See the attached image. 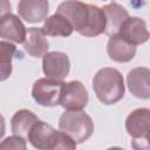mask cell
Listing matches in <instances>:
<instances>
[{"mask_svg":"<svg viewBox=\"0 0 150 150\" xmlns=\"http://www.w3.org/2000/svg\"><path fill=\"white\" fill-rule=\"evenodd\" d=\"M57 14L63 15L79 34L93 38L104 33L105 16L102 8L81 2L79 0H66L56 9Z\"/></svg>","mask_w":150,"mask_h":150,"instance_id":"6da1fadb","label":"cell"},{"mask_svg":"<svg viewBox=\"0 0 150 150\" xmlns=\"http://www.w3.org/2000/svg\"><path fill=\"white\" fill-rule=\"evenodd\" d=\"M93 89L96 97L103 104H114L124 96L125 88L123 76L115 68H102L93 79Z\"/></svg>","mask_w":150,"mask_h":150,"instance_id":"7a4b0ae2","label":"cell"},{"mask_svg":"<svg viewBox=\"0 0 150 150\" xmlns=\"http://www.w3.org/2000/svg\"><path fill=\"white\" fill-rule=\"evenodd\" d=\"M27 139L29 143L40 150H55V149H75L76 143L61 130H55L50 124L46 122L38 121L35 122L28 134Z\"/></svg>","mask_w":150,"mask_h":150,"instance_id":"3957f363","label":"cell"},{"mask_svg":"<svg viewBox=\"0 0 150 150\" xmlns=\"http://www.w3.org/2000/svg\"><path fill=\"white\" fill-rule=\"evenodd\" d=\"M59 128L75 143H82L93 135L94 122L82 110H66L59 118Z\"/></svg>","mask_w":150,"mask_h":150,"instance_id":"277c9868","label":"cell"},{"mask_svg":"<svg viewBox=\"0 0 150 150\" xmlns=\"http://www.w3.org/2000/svg\"><path fill=\"white\" fill-rule=\"evenodd\" d=\"M125 130L132 137V146L135 149H149L150 110L148 108H138L131 111L125 120Z\"/></svg>","mask_w":150,"mask_h":150,"instance_id":"5b68a950","label":"cell"},{"mask_svg":"<svg viewBox=\"0 0 150 150\" xmlns=\"http://www.w3.org/2000/svg\"><path fill=\"white\" fill-rule=\"evenodd\" d=\"M62 86L63 81L53 80L48 77L39 79L33 84L32 97L38 104L42 107L59 105Z\"/></svg>","mask_w":150,"mask_h":150,"instance_id":"8992f818","label":"cell"},{"mask_svg":"<svg viewBox=\"0 0 150 150\" xmlns=\"http://www.w3.org/2000/svg\"><path fill=\"white\" fill-rule=\"evenodd\" d=\"M88 91L80 81L63 82L59 103L62 108L66 110H82L88 104Z\"/></svg>","mask_w":150,"mask_h":150,"instance_id":"52a82bcc","label":"cell"},{"mask_svg":"<svg viewBox=\"0 0 150 150\" xmlns=\"http://www.w3.org/2000/svg\"><path fill=\"white\" fill-rule=\"evenodd\" d=\"M70 69L68 56L62 52H47L42 56V70L48 79L62 81Z\"/></svg>","mask_w":150,"mask_h":150,"instance_id":"ba28073f","label":"cell"},{"mask_svg":"<svg viewBox=\"0 0 150 150\" xmlns=\"http://www.w3.org/2000/svg\"><path fill=\"white\" fill-rule=\"evenodd\" d=\"M118 35L134 46L145 43L149 40L146 23L143 19L137 16H129L121 26Z\"/></svg>","mask_w":150,"mask_h":150,"instance_id":"9c48e42d","label":"cell"},{"mask_svg":"<svg viewBox=\"0 0 150 150\" xmlns=\"http://www.w3.org/2000/svg\"><path fill=\"white\" fill-rule=\"evenodd\" d=\"M127 84L134 96L148 100L150 97V70L145 67L131 69L127 75Z\"/></svg>","mask_w":150,"mask_h":150,"instance_id":"30bf717a","label":"cell"},{"mask_svg":"<svg viewBox=\"0 0 150 150\" xmlns=\"http://www.w3.org/2000/svg\"><path fill=\"white\" fill-rule=\"evenodd\" d=\"M18 13L21 19L30 23L45 21L49 13L48 0H20Z\"/></svg>","mask_w":150,"mask_h":150,"instance_id":"8fae6325","label":"cell"},{"mask_svg":"<svg viewBox=\"0 0 150 150\" xmlns=\"http://www.w3.org/2000/svg\"><path fill=\"white\" fill-rule=\"evenodd\" d=\"M26 34L27 29L16 15L8 13L0 19V38L15 43H23Z\"/></svg>","mask_w":150,"mask_h":150,"instance_id":"7c38bea8","label":"cell"},{"mask_svg":"<svg viewBox=\"0 0 150 150\" xmlns=\"http://www.w3.org/2000/svg\"><path fill=\"white\" fill-rule=\"evenodd\" d=\"M102 11H103L104 16H105L104 33L109 36L118 34L121 26L129 18L128 11L123 6H121L120 4H116V2H111L109 5H105L102 8Z\"/></svg>","mask_w":150,"mask_h":150,"instance_id":"4fadbf2b","label":"cell"},{"mask_svg":"<svg viewBox=\"0 0 150 150\" xmlns=\"http://www.w3.org/2000/svg\"><path fill=\"white\" fill-rule=\"evenodd\" d=\"M107 53L112 61L116 62H129L136 54V46L129 43L122 39L118 34L110 36L107 43Z\"/></svg>","mask_w":150,"mask_h":150,"instance_id":"5bb4252c","label":"cell"},{"mask_svg":"<svg viewBox=\"0 0 150 150\" xmlns=\"http://www.w3.org/2000/svg\"><path fill=\"white\" fill-rule=\"evenodd\" d=\"M23 47L25 50L33 57L43 56L48 52L49 43L46 39V34L43 33L42 28L39 27L28 28L23 42Z\"/></svg>","mask_w":150,"mask_h":150,"instance_id":"9a60e30c","label":"cell"},{"mask_svg":"<svg viewBox=\"0 0 150 150\" xmlns=\"http://www.w3.org/2000/svg\"><path fill=\"white\" fill-rule=\"evenodd\" d=\"M43 33L49 36H62L67 38L71 35L73 27L70 22L61 14H53L50 16H47V19L43 22V26L41 27Z\"/></svg>","mask_w":150,"mask_h":150,"instance_id":"2e32d148","label":"cell"},{"mask_svg":"<svg viewBox=\"0 0 150 150\" xmlns=\"http://www.w3.org/2000/svg\"><path fill=\"white\" fill-rule=\"evenodd\" d=\"M38 121H39V118L34 112H32L28 109H20L13 115V117L11 120L12 132L14 135L26 138L30 127Z\"/></svg>","mask_w":150,"mask_h":150,"instance_id":"e0dca14e","label":"cell"},{"mask_svg":"<svg viewBox=\"0 0 150 150\" xmlns=\"http://www.w3.org/2000/svg\"><path fill=\"white\" fill-rule=\"evenodd\" d=\"M16 53L13 43L0 41V81L7 80L12 74V59Z\"/></svg>","mask_w":150,"mask_h":150,"instance_id":"ac0fdd59","label":"cell"},{"mask_svg":"<svg viewBox=\"0 0 150 150\" xmlns=\"http://www.w3.org/2000/svg\"><path fill=\"white\" fill-rule=\"evenodd\" d=\"M27 148V143L25 137L14 135L9 136L7 138H5L1 143H0V149H19V150H25Z\"/></svg>","mask_w":150,"mask_h":150,"instance_id":"d6986e66","label":"cell"},{"mask_svg":"<svg viewBox=\"0 0 150 150\" xmlns=\"http://www.w3.org/2000/svg\"><path fill=\"white\" fill-rule=\"evenodd\" d=\"M11 13V2L9 0H0V19Z\"/></svg>","mask_w":150,"mask_h":150,"instance_id":"ffe728a7","label":"cell"},{"mask_svg":"<svg viewBox=\"0 0 150 150\" xmlns=\"http://www.w3.org/2000/svg\"><path fill=\"white\" fill-rule=\"evenodd\" d=\"M5 131H6V124H5V118L4 116L0 114V139L4 137L5 135Z\"/></svg>","mask_w":150,"mask_h":150,"instance_id":"44dd1931","label":"cell"},{"mask_svg":"<svg viewBox=\"0 0 150 150\" xmlns=\"http://www.w3.org/2000/svg\"><path fill=\"white\" fill-rule=\"evenodd\" d=\"M103 1H105V0H103Z\"/></svg>","mask_w":150,"mask_h":150,"instance_id":"7402d4cb","label":"cell"}]
</instances>
